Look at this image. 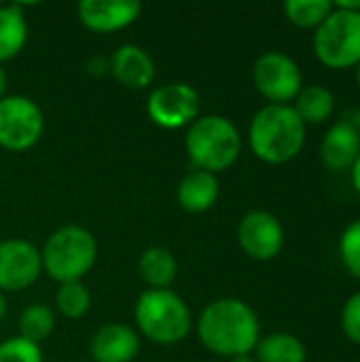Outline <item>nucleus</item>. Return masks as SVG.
I'll list each match as a JSON object with an SVG mask.
<instances>
[{
  "label": "nucleus",
  "instance_id": "obj_1",
  "mask_svg": "<svg viewBox=\"0 0 360 362\" xmlns=\"http://www.w3.org/2000/svg\"><path fill=\"white\" fill-rule=\"evenodd\" d=\"M197 337L202 346L227 358L248 356L261 339V325L255 310L236 297H223L206 305L197 318Z\"/></svg>",
  "mask_w": 360,
  "mask_h": 362
},
{
  "label": "nucleus",
  "instance_id": "obj_2",
  "mask_svg": "<svg viewBox=\"0 0 360 362\" xmlns=\"http://www.w3.org/2000/svg\"><path fill=\"white\" fill-rule=\"evenodd\" d=\"M306 129L291 104H267L250 121L248 144L263 163L282 165L303 151Z\"/></svg>",
  "mask_w": 360,
  "mask_h": 362
},
{
  "label": "nucleus",
  "instance_id": "obj_3",
  "mask_svg": "<svg viewBox=\"0 0 360 362\" xmlns=\"http://www.w3.org/2000/svg\"><path fill=\"white\" fill-rule=\"evenodd\" d=\"M185 148L195 170L219 174L238 161L242 136L231 119L223 115H199L187 127Z\"/></svg>",
  "mask_w": 360,
  "mask_h": 362
},
{
  "label": "nucleus",
  "instance_id": "obj_4",
  "mask_svg": "<svg viewBox=\"0 0 360 362\" xmlns=\"http://www.w3.org/2000/svg\"><path fill=\"white\" fill-rule=\"evenodd\" d=\"M134 318L138 331L159 346L180 344L193 329L189 305L170 288L144 291L136 301Z\"/></svg>",
  "mask_w": 360,
  "mask_h": 362
},
{
  "label": "nucleus",
  "instance_id": "obj_5",
  "mask_svg": "<svg viewBox=\"0 0 360 362\" xmlns=\"http://www.w3.org/2000/svg\"><path fill=\"white\" fill-rule=\"evenodd\" d=\"M98 259V242L91 231L81 225H66L53 231L42 250V272L59 282H81Z\"/></svg>",
  "mask_w": 360,
  "mask_h": 362
},
{
  "label": "nucleus",
  "instance_id": "obj_6",
  "mask_svg": "<svg viewBox=\"0 0 360 362\" xmlns=\"http://www.w3.org/2000/svg\"><path fill=\"white\" fill-rule=\"evenodd\" d=\"M314 55L331 70H348L360 64V13L335 8L314 32Z\"/></svg>",
  "mask_w": 360,
  "mask_h": 362
},
{
  "label": "nucleus",
  "instance_id": "obj_7",
  "mask_svg": "<svg viewBox=\"0 0 360 362\" xmlns=\"http://www.w3.org/2000/svg\"><path fill=\"white\" fill-rule=\"evenodd\" d=\"M45 132L40 106L28 95H4L0 100V146L11 153L32 148Z\"/></svg>",
  "mask_w": 360,
  "mask_h": 362
},
{
  "label": "nucleus",
  "instance_id": "obj_8",
  "mask_svg": "<svg viewBox=\"0 0 360 362\" xmlns=\"http://www.w3.org/2000/svg\"><path fill=\"white\" fill-rule=\"evenodd\" d=\"M252 83L269 104H291L303 89V74L291 55L265 51L252 66Z\"/></svg>",
  "mask_w": 360,
  "mask_h": 362
},
{
  "label": "nucleus",
  "instance_id": "obj_9",
  "mask_svg": "<svg viewBox=\"0 0 360 362\" xmlns=\"http://www.w3.org/2000/svg\"><path fill=\"white\" fill-rule=\"evenodd\" d=\"M202 108V98L195 87L187 83H168L151 91L146 102L149 119L163 129L189 127Z\"/></svg>",
  "mask_w": 360,
  "mask_h": 362
},
{
  "label": "nucleus",
  "instance_id": "obj_10",
  "mask_svg": "<svg viewBox=\"0 0 360 362\" xmlns=\"http://www.w3.org/2000/svg\"><path fill=\"white\" fill-rule=\"evenodd\" d=\"M238 244L255 261H272L284 248V227L267 210H250L238 225Z\"/></svg>",
  "mask_w": 360,
  "mask_h": 362
},
{
  "label": "nucleus",
  "instance_id": "obj_11",
  "mask_svg": "<svg viewBox=\"0 0 360 362\" xmlns=\"http://www.w3.org/2000/svg\"><path fill=\"white\" fill-rule=\"evenodd\" d=\"M42 274L40 250L21 238L0 242V291L17 293L30 288Z\"/></svg>",
  "mask_w": 360,
  "mask_h": 362
},
{
  "label": "nucleus",
  "instance_id": "obj_12",
  "mask_svg": "<svg viewBox=\"0 0 360 362\" xmlns=\"http://www.w3.org/2000/svg\"><path fill=\"white\" fill-rule=\"evenodd\" d=\"M140 2L134 0H81L76 6L81 23L91 32H119L140 17Z\"/></svg>",
  "mask_w": 360,
  "mask_h": 362
},
{
  "label": "nucleus",
  "instance_id": "obj_13",
  "mask_svg": "<svg viewBox=\"0 0 360 362\" xmlns=\"http://www.w3.org/2000/svg\"><path fill=\"white\" fill-rule=\"evenodd\" d=\"M360 155V129L356 123L337 121L333 123L320 144V159L327 170L342 174L352 170Z\"/></svg>",
  "mask_w": 360,
  "mask_h": 362
},
{
  "label": "nucleus",
  "instance_id": "obj_14",
  "mask_svg": "<svg viewBox=\"0 0 360 362\" xmlns=\"http://www.w3.org/2000/svg\"><path fill=\"white\" fill-rule=\"evenodd\" d=\"M138 352V333L132 327L119 322L100 327L89 341V354L95 362H132Z\"/></svg>",
  "mask_w": 360,
  "mask_h": 362
},
{
  "label": "nucleus",
  "instance_id": "obj_15",
  "mask_svg": "<svg viewBox=\"0 0 360 362\" xmlns=\"http://www.w3.org/2000/svg\"><path fill=\"white\" fill-rule=\"evenodd\" d=\"M108 62L115 81L127 89H146L155 81V62L138 45H121Z\"/></svg>",
  "mask_w": 360,
  "mask_h": 362
},
{
  "label": "nucleus",
  "instance_id": "obj_16",
  "mask_svg": "<svg viewBox=\"0 0 360 362\" xmlns=\"http://www.w3.org/2000/svg\"><path fill=\"white\" fill-rule=\"evenodd\" d=\"M221 195V182L216 174L204 172V170H193L189 172L176 189V199L185 212L191 214H202L208 212Z\"/></svg>",
  "mask_w": 360,
  "mask_h": 362
},
{
  "label": "nucleus",
  "instance_id": "obj_17",
  "mask_svg": "<svg viewBox=\"0 0 360 362\" xmlns=\"http://www.w3.org/2000/svg\"><path fill=\"white\" fill-rule=\"evenodd\" d=\"M138 274L151 288H170L176 280L178 263L168 248L151 246L138 259Z\"/></svg>",
  "mask_w": 360,
  "mask_h": 362
},
{
  "label": "nucleus",
  "instance_id": "obj_18",
  "mask_svg": "<svg viewBox=\"0 0 360 362\" xmlns=\"http://www.w3.org/2000/svg\"><path fill=\"white\" fill-rule=\"evenodd\" d=\"M303 125H323L331 119L335 110V95L325 85H308L299 91L295 102L291 104Z\"/></svg>",
  "mask_w": 360,
  "mask_h": 362
},
{
  "label": "nucleus",
  "instance_id": "obj_19",
  "mask_svg": "<svg viewBox=\"0 0 360 362\" xmlns=\"http://www.w3.org/2000/svg\"><path fill=\"white\" fill-rule=\"evenodd\" d=\"M28 40V21L19 4H0V64L21 53Z\"/></svg>",
  "mask_w": 360,
  "mask_h": 362
},
{
  "label": "nucleus",
  "instance_id": "obj_20",
  "mask_svg": "<svg viewBox=\"0 0 360 362\" xmlns=\"http://www.w3.org/2000/svg\"><path fill=\"white\" fill-rule=\"evenodd\" d=\"M257 362H306L308 350L303 341L293 333H269L259 339L257 348Z\"/></svg>",
  "mask_w": 360,
  "mask_h": 362
},
{
  "label": "nucleus",
  "instance_id": "obj_21",
  "mask_svg": "<svg viewBox=\"0 0 360 362\" xmlns=\"http://www.w3.org/2000/svg\"><path fill=\"white\" fill-rule=\"evenodd\" d=\"M19 337L40 346L49 335L55 331V316L53 310L45 303H30L21 314H19Z\"/></svg>",
  "mask_w": 360,
  "mask_h": 362
},
{
  "label": "nucleus",
  "instance_id": "obj_22",
  "mask_svg": "<svg viewBox=\"0 0 360 362\" xmlns=\"http://www.w3.org/2000/svg\"><path fill=\"white\" fill-rule=\"evenodd\" d=\"M333 11L331 0H289L284 2L286 19L301 30H316Z\"/></svg>",
  "mask_w": 360,
  "mask_h": 362
},
{
  "label": "nucleus",
  "instance_id": "obj_23",
  "mask_svg": "<svg viewBox=\"0 0 360 362\" xmlns=\"http://www.w3.org/2000/svg\"><path fill=\"white\" fill-rule=\"evenodd\" d=\"M55 305H57V310H59L62 316H66L70 320H79L91 308L89 288L83 282H66V284H59L57 295H55Z\"/></svg>",
  "mask_w": 360,
  "mask_h": 362
},
{
  "label": "nucleus",
  "instance_id": "obj_24",
  "mask_svg": "<svg viewBox=\"0 0 360 362\" xmlns=\"http://www.w3.org/2000/svg\"><path fill=\"white\" fill-rule=\"evenodd\" d=\"M339 257L346 272L360 280V218L352 221L339 238Z\"/></svg>",
  "mask_w": 360,
  "mask_h": 362
},
{
  "label": "nucleus",
  "instance_id": "obj_25",
  "mask_svg": "<svg viewBox=\"0 0 360 362\" xmlns=\"http://www.w3.org/2000/svg\"><path fill=\"white\" fill-rule=\"evenodd\" d=\"M0 362H42V350L19 335L8 337L0 344Z\"/></svg>",
  "mask_w": 360,
  "mask_h": 362
},
{
  "label": "nucleus",
  "instance_id": "obj_26",
  "mask_svg": "<svg viewBox=\"0 0 360 362\" xmlns=\"http://www.w3.org/2000/svg\"><path fill=\"white\" fill-rule=\"evenodd\" d=\"M342 331L348 341L360 346V291L354 293L342 310Z\"/></svg>",
  "mask_w": 360,
  "mask_h": 362
},
{
  "label": "nucleus",
  "instance_id": "obj_27",
  "mask_svg": "<svg viewBox=\"0 0 360 362\" xmlns=\"http://www.w3.org/2000/svg\"><path fill=\"white\" fill-rule=\"evenodd\" d=\"M108 70H110V62L104 59V57H93V59L87 62V72H91L93 76H100V74H104Z\"/></svg>",
  "mask_w": 360,
  "mask_h": 362
},
{
  "label": "nucleus",
  "instance_id": "obj_28",
  "mask_svg": "<svg viewBox=\"0 0 360 362\" xmlns=\"http://www.w3.org/2000/svg\"><path fill=\"white\" fill-rule=\"evenodd\" d=\"M335 8H344V11H352V13H360V0H339L333 2Z\"/></svg>",
  "mask_w": 360,
  "mask_h": 362
},
{
  "label": "nucleus",
  "instance_id": "obj_29",
  "mask_svg": "<svg viewBox=\"0 0 360 362\" xmlns=\"http://www.w3.org/2000/svg\"><path fill=\"white\" fill-rule=\"evenodd\" d=\"M350 176H352V187H354V191L360 195V155L359 159H356V163H354L352 170H350Z\"/></svg>",
  "mask_w": 360,
  "mask_h": 362
},
{
  "label": "nucleus",
  "instance_id": "obj_30",
  "mask_svg": "<svg viewBox=\"0 0 360 362\" xmlns=\"http://www.w3.org/2000/svg\"><path fill=\"white\" fill-rule=\"evenodd\" d=\"M6 95V72H4V68H2V64H0V100Z\"/></svg>",
  "mask_w": 360,
  "mask_h": 362
},
{
  "label": "nucleus",
  "instance_id": "obj_31",
  "mask_svg": "<svg viewBox=\"0 0 360 362\" xmlns=\"http://www.w3.org/2000/svg\"><path fill=\"white\" fill-rule=\"evenodd\" d=\"M6 312H8V305H6V297H4V293L0 291V322L6 318Z\"/></svg>",
  "mask_w": 360,
  "mask_h": 362
},
{
  "label": "nucleus",
  "instance_id": "obj_32",
  "mask_svg": "<svg viewBox=\"0 0 360 362\" xmlns=\"http://www.w3.org/2000/svg\"><path fill=\"white\" fill-rule=\"evenodd\" d=\"M231 362H257V358L255 356H238V358H231Z\"/></svg>",
  "mask_w": 360,
  "mask_h": 362
},
{
  "label": "nucleus",
  "instance_id": "obj_33",
  "mask_svg": "<svg viewBox=\"0 0 360 362\" xmlns=\"http://www.w3.org/2000/svg\"><path fill=\"white\" fill-rule=\"evenodd\" d=\"M356 83H359V89H360V64L356 66Z\"/></svg>",
  "mask_w": 360,
  "mask_h": 362
},
{
  "label": "nucleus",
  "instance_id": "obj_34",
  "mask_svg": "<svg viewBox=\"0 0 360 362\" xmlns=\"http://www.w3.org/2000/svg\"><path fill=\"white\" fill-rule=\"evenodd\" d=\"M356 125H359V129H360V117H359V121H356Z\"/></svg>",
  "mask_w": 360,
  "mask_h": 362
}]
</instances>
